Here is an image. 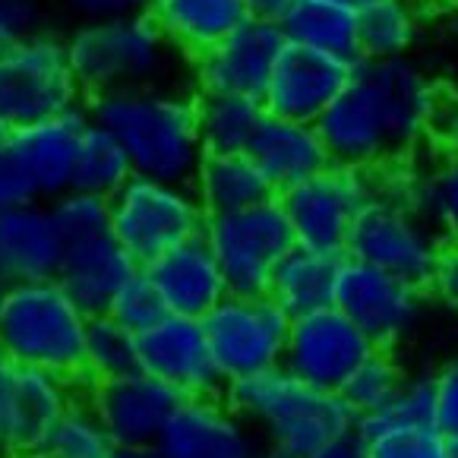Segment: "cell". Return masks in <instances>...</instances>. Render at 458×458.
I'll return each mask as SVG.
<instances>
[{
  "label": "cell",
  "instance_id": "bcb514c9",
  "mask_svg": "<svg viewBox=\"0 0 458 458\" xmlns=\"http://www.w3.org/2000/svg\"><path fill=\"white\" fill-rule=\"evenodd\" d=\"M313 458H367V445L358 439V433H354V427H351L348 433H342L338 439H332L326 449H319Z\"/></svg>",
  "mask_w": 458,
  "mask_h": 458
},
{
  "label": "cell",
  "instance_id": "9c48e42d",
  "mask_svg": "<svg viewBox=\"0 0 458 458\" xmlns=\"http://www.w3.org/2000/svg\"><path fill=\"white\" fill-rule=\"evenodd\" d=\"M379 190H383L379 171L326 165L323 171L282 190L278 206L288 218L294 243L344 257L351 225Z\"/></svg>",
  "mask_w": 458,
  "mask_h": 458
},
{
  "label": "cell",
  "instance_id": "d6986e66",
  "mask_svg": "<svg viewBox=\"0 0 458 458\" xmlns=\"http://www.w3.org/2000/svg\"><path fill=\"white\" fill-rule=\"evenodd\" d=\"M354 67L358 64L317 55V51L284 41L259 101H263L266 114L272 117L317 123L319 114L329 108L335 95L344 89V82L351 80Z\"/></svg>",
  "mask_w": 458,
  "mask_h": 458
},
{
  "label": "cell",
  "instance_id": "7dc6e473",
  "mask_svg": "<svg viewBox=\"0 0 458 458\" xmlns=\"http://www.w3.org/2000/svg\"><path fill=\"white\" fill-rule=\"evenodd\" d=\"M243 4H247V16H253V20L282 22L297 0H243Z\"/></svg>",
  "mask_w": 458,
  "mask_h": 458
},
{
  "label": "cell",
  "instance_id": "44dd1931",
  "mask_svg": "<svg viewBox=\"0 0 458 458\" xmlns=\"http://www.w3.org/2000/svg\"><path fill=\"white\" fill-rule=\"evenodd\" d=\"M142 272L162 294L165 310L177 317L202 319L228 294L222 269L202 234L158 253L152 263L142 266Z\"/></svg>",
  "mask_w": 458,
  "mask_h": 458
},
{
  "label": "cell",
  "instance_id": "681fc988",
  "mask_svg": "<svg viewBox=\"0 0 458 458\" xmlns=\"http://www.w3.org/2000/svg\"><path fill=\"white\" fill-rule=\"evenodd\" d=\"M420 4L430 7V10H437V13H445V16L458 13V0H420Z\"/></svg>",
  "mask_w": 458,
  "mask_h": 458
},
{
  "label": "cell",
  "instance_id": "d590c367",
  "mask_svg": "<svg viewBox=\"0 0 458 458\" xmlns=\"http://www.w3.org/2000/svg\"><path fill=\"white\" fill-rule=\"evenodd\" d=\"M433 427V377L424 379H404L398 395L386 408L354 420V433L360 443H370L383 430L392 427Z\"/></svg>",
  "mask_w": 458,
  "mask_h": 458
},
{
  "label": "cell",
  "instance_id": "2e32d148",
  "mask_svg": "<svg viewBox=\"0 0 458 458\" xmlns=\"http://www.w3.org/2000/svg\"><path fill=\"white\" fill-rule=\"evenodd\" d=\"M82 398L101 420L105 433L114 445L136 449V445H156L165 424L174 414L183 395H177L162 379L136 370L117 379L80 386Z\"/></svg>",
  "mask_w": 458,
  "mask_h": 458
},
{
  "label": "cell",
  "instance_id": "f35d334b",
  "mask_svg": "<svg viewBox=\"0 0 458 458\" xmlns=\"http://www.w3.org/2000/svg\"><path fill=\"white\" fill-rule=\"evenodd\" d=\"M364 445L367 458H445V439L430 424L392 427Z\"/></svg>",
  "mask_w": 458,
  "mask_h": 458
},
{
  "label": "cell",
  "instance_id": "7c38bea8",
  "mask_svg": "<svg viewBox=\"0 0 458 458\" xmlns=\"http://www.w3.org/2000/svg\"><path fill=\"white\" fill-rule=\"evenodd\" d=\"M427 288L344 257L332 307L344 313L377 348H395L424 310Z\"/></svg>",
  "mask_w": 458,
  "mask_h": 458
},
{
  "label": "cell",
  "instance_id": "74e56055",
  "mask_svg": "<svg viewBox=\"0 0 458 458\" xmlns=\"http://www.w3.org/2000/svg\"><path fill=\"white\" fill-rule=\"evenodd\" d=\"M105 313H108L114 323H121L123 329L140 335V332H146L152 323H158L168 310H165L162 294L156 291V284L148 282L146 272L136 269L133 276L114 291V297H111Z\"/></svg>",
  "mask_w": 458,
  "mask_h": 458
},
{
  "label": "cell",
  "instance_id": "cb8c5ba5",
  "mask_svg": "<svg viewBox=\"0 0 458 458\" xmlns=\"http://www.w3.org/2000/svg\"><path fill=\"white\" fill-rule=\"evenodd\" d=\"M247 156L257 162V168L272 183L276 196L282 190L301 183L303 177L323 171L329 162V152L323 146L317 123H301V121H284V117L266 114L259 123L257 136L250 142Z\"/></svg>",
  "mask_w": 458,
  "mask_h": 458
},
{
  "label": "cell",
  "instance_id": "7bdbcfd3",
  "mask_svg": "<svg viewBox=\"0 0 458 458\" xmlns=\"http://www.w3.org/2000/svg\"><path fill=\"white\" fill-rule=\"evenodd\" d=\"M29 199H32V190H29L20 165L13 162V156H10L7 148H4V142H0V216Z\"/></svg>",
  "mask_w": 458,
  "mask_h": 458
},
{
  "label": "cell",
  "instance_id": "f5cc1de1",
  "mask_svg": "<svg viewBox=\"0 0 458 458\" xmlns=\"http://www.w3.org/2000/svg\"><path fill=\"white\" fill-rule=\"evenodd\" d=\"M332 4H342V7L360 10V7H364V4H370V0H332Z\"/></svg>",
  "mask_w": 458,
  "mask_h": 458
},
{
  "label": "cell",
  "instance_id": "4dcf8cb0",
  "mask_svg": "<svg viewBox=\"0 0 458 458\" xmlns=\"http://www.w3.org/2000/svg\"><path fill=\"white\" fill-rule=\"evenodd\" d=\"M196 95V130L206 152H247L266 108L250 95L193 92Z\"/></svg>",
  "mask_w": 458,
  "mask_h": 458
},
{
  "label": "cell",
  "instance_id": "8fae6325",
  "mask_svg": "<svg viewBox=\"0 0 458 458\" xmlns=\"http://www.w3.org/2000/svg\"><path fill=\"white\" fill-rule=\"evenodd\" d=\"M291 317L269 294H225L202 317L206 342L222 383L282 364Z\"/></svg>",
  "mask_w": 458,
  "mask_h": 458
},
{
  "label": "cell",
  "instance_id": "5b68a950",
  "mask_svg": "<svg viewBox=\"0 0 458 458\" xmlns=\"http://www.w3.org/2000/svg\"><path fill=\"white\" fill-rule=\"evenodd\" d=\"M89 313L57 278L0 288V344L10 364L80 383Z\"/></svg>",
  "mask_w": 458,
  "mask_h": 458
},
{
  "label": "cell",
  "instance_id": "30bf717a",
  "mask_svg": "<svg viewBox=\"0 0 458 458\" xmlns=\"http://www.w3.org/2000/svg\"><path fill=\"white\" fill-rule=\"evenodd\" d=\"M202 241L209 243L228 294H266L276 266L294 247L278 196L250 209L206 216Z\"/></svg>",
  "mask_w": 458,
  "mask_h": 458
},
{
  "label": "cell",
  "instance_id": "ab89813d",
  "mask_svg": "<svg viewBox=\"0 0 458 458\" xmlns=\"http://www.w3.org/2000/svg\"><path fill=\"white\" fill-rule=\"evenodd\" d=\"M433 427L443 439L458 437V360L433 377Z\"/></svg>",
  "mask_w": 458,
  "mask_h": 458
},
{
  "label": "cell",
  "instance_id": "f6af8a7d",
  "mask_svg": "<svg viewBox=\"0 0 458 458\" xmlns=\"http://www.w3.org/2000/svg\"><path fill=\"white\" fill-rule=\"evenodd\" d=\"M430 140H437V146L443 148L445 156H458V92L443 95Z\"/></svg>",
  "mask_w": 458,
  "mask_h": 458
},
{
  "label": "cell",
  "instance_id": "836d02e7",
  "mask_svg": "<svg viewBox=\"0 0 458 458\" xmlns=\"http://www.w3.org/2000/svg\"><path fill=\"white\" fill-rule=\"evenodd\" d=\"M111 452H114V443L80 389V395L67 404V411L47 430L35 458H111Z\"/></svg>",
  "mask_w": 458,
  "mask_h": 458
},
{
  "label": "cell",
  "instance_id": "ba28073f",
  "mask_svg": "<svg viewBox=\"0 0 458 458\" xmlns=\"http://www.w3.org/2000/svg\"><path fill=\"white\" fill-rule=\"evenodd\" d=\"M108 209L111 234L140 269L165 250L199 237L206 225V212L190 183H168L136 174L108 196Z\"/></svg>",
  "mask_w": 458,
  "mask_h": 458
},
{
  "label": "cell",
  "instance_id": "3957f363",
  "mask_svg": "<svg viewBox=\"0 0 458 458\" xmlns=\"http://www.w3.org/2000/svg\"><path fill=\"white\" fill-rule=\"evenodd\" d=\"M225 402L259 437V458H313L354 427V414L338 392L291 377L282 364L222 389Z\"/></svg>",
  "mask_w": 458,
  "mask_h": 458
},
{
  "label": "cell",
  "instance_id": "5bb4252c",
  "mask_svg": "<svg viewBox=\"0 0 458 458\" xmlns=\"http://www.w3.org/2000/svg\"><path fill=\"white\" fill-rule=\"evenodd\" d=\"M284 47V35L278 22L247 16L237 22L222 41L190 61L193 92H222L259 98L269 82L278 55Z\"/></svg>",
  "mask_w": 458,
  "mask_h": 458
},
{
  "label": "cell",
  "instance_id": "f546056e",
  "mask_svg": "<svg viewBox=\"0 0 458 458\" xmlns=\"http://www.w3.org/2000/svg\"><path fill=\"white\" fill-rule=\"evenodd\" d=\"M379 177L383 190L398 193L449 241H458V156H445V162L424 171H402V177H392V165H386Z\"/></svg>",
  "mask_w": 458,
  "mask_h": 458
},
{
  "label": "cell",
  "instance_id": "603a6c76",
  "mask_svg": "<svg viewBox=\"0 0 458 458\" xmlns=\"http://www.w3.org/2000/svg\"><path fill=\"white\" fill-rule=\"evenodd\" d=\"M136 269L140 266L133 263V257L117 243V237L111 231H105V234L86 237V241L64 243L57 282L70 291V297L89 317H95V313L108 310L114 291Z\"/></svg>",
  "mask_w": 458,
  "mask_h": 458
},
{
  "label": "cell",
  "instance_id": "9f6ffc18",
  "mask_svg": "<svg viewBox=\"0 0 458 458\" xmlns=\"http://www.w3.org/2000/svg\"><path fill=\"white\" fill-rule=\"evenodd\" d=\"M0 142H4V136H0Z\"/></svg>",
  "mask_w": 458,
  "mask_h": 458
},
{
  "label": "cell",
  "instance_id": "b9f144b4",
  "mask_svg": "<svg viewBox=\"0 0 458 458\" xmlns=\"http://www.w3.org/2000/svg\"><path fill=\"white\" fill-rule=\"evenodd\" d=\"M57 7L70 16L73 22L86 20H105V16H121L133 13V10L146 7V0H55Z\"/></svg>",
  "mask_w": 458,
  "mask_h": 458
},
{
  "label": "cell",
  "instance_id": "db71d44e",
  "mask_svg": "<svg viewBox=\"0 0 458 458\" xmlns=\"http://www.w3.org/2000/svg\"><path fill=\"white\" fill-rule=\"evenodd\" d=\"M7 364H10V360H7V354H4V344H0V370H4Z\"/></svg>",
  "mask_w": 458,
  "mask_h": 458
},
{
  "label": "cell",
  "instance_id": "8d00e7d4",
  "mask_svg": "<svg viewBox=\"0 0 458 458\" xmlns=\"http://www.w3.org/2000/svg\"><path fill=\"white\" fill-rule=\"evenodd\" d=\"M47 206H51V218H55L61 247L111 231V209L105 196H95L73 187L64 196H57V199H51Z\"/></svg>",
  "mask_w": 458,
  "mask_h": 458
},
{
  "label": "cell",
  "instance_id": "ee69618b",
  "mask_svg": "<svg viewBox=\"0 0 458 458\" xmlns=\"http://www.w3.org/2000/svg\"><path fill=\"white\" fill-rule=\"evenodd\" d=\"M430 291L458 313V241H445L443 253H439L437 272H433Z\"/></svg>",
  "mask_w": 458,
  "mask_h": 458
},
{
  "label": "cell",
  "instance_id": "60d3db41",
  "mask_svg": "<svg viewBox=\"0 0 458 458\" xmlns=\"http://www.w3.org/2000/svg\"><path fill=\"white\" fill-rule=\"evenodd\" d=\"M45 26L41 0H0V51Z\"/></svg>",
  "mask_w": 458,
  "mask_h": 458
},
{
  "label": "cell",
  "instance_id": "52a82bcc",
  "mask_svg": "<svg viewBox=\"0 0 458 458\" xmlns=\"http://www.w3.org/2000/svg\"><path fill=\"white\" fill-rule=\"evenodd\" d=\"M449 237L392 190H379L354 218L344 257L430 291L439 253Z\"/></svg>",
  "mask_w": 458,
  "mask_h": 458
},
{
  "label": "cell",
  "instance_id": "484cf974",
  "mask_svg": "<svg viewBox=\"0 0 458 458\" xmlns=\"http://www.w3.org/2000/svg\"><path fill=\"white\" fill-rule=\"evenodd\" d=\"M342 259L344 257H338V253H323V250H310L294 243L282 257V263L276 266V272H272V282L266 294L288 317H303V313L332 307Z\"/></svg>",
  "mask_w": 458,
  "mask_h": 458
},
{
  "label": "cell",
  "instance_id": "e0dca14e",
  "mask_svg": "<svg viewBox=\"0 0 458 458\" xmlns=\"http://www.w3.org/2000/svg\"><path fill=\"white\" fill-rule=\"evenodd\" d=\"M136 344H140V370L162 379L177 395H218L225 389L202 319L165 313L158 323L136 335Z\"/></svg>",
  "mask_w": 458,
  "mask_h": 458
},
{
  "label": "cell",
  "instance_id": "7a4b0ae2",
  "mask_svg": "<svg viewBox=\"0 0 458 458\" xmlns=\"http://www.w3.org/2000/svg\"><path fill=\"white\" fill-rule=\"evenodd\" d=\"M86 114L117 136L136 177L190 183L206 148L196 130V95L162 86L123 89L86 98Z\"/></svg>",
  "mask_w": 458,
  "mask_h": 458
},
{
  "label": "cell",
  "instance_id": "277c9868",
  "mask_svg": "<svg viewBox=\"0 0 458 458\" xmlns=\"http://www.w3.org/2000/svg\"><path fill=\"white\" fill-rule=\"evenodd\" d=\"M64 45L86 98L174 82V70L181 64V55L165 38L158 22L146 13V7L76 22L64 35Z\"/></svg>",
  "mask_w": 458,
  "mask_h": 458
},
{
  "label": "cell",
  "instance_id": "ffe728a7",
  "mask_svg": "<svg viewBox=\"0 0 458 458\" xmlns=\"http://www.w3.org/2000/svg\"><path fill=\"white\" fill-rule=\"evenodd\" d=\"M82 123H86V108L47 117V121L4 136V148L20 165L29 190H32V199L51 202L73 190L76 146H80Z\"/></svg>",
  "mask_w": 458,
  "mask_h": 458
},
{
  "label": "cell",
  "instance_id": "7402d4cb",
  "mask_svg": "<svg viewBox=\"0 0 458 458\" xmlns=\"http://www.w3.org/2000/svg\"><path fill=\"white\" fill-rule=\"evenodd\" d=\"M61 269V237L51 206L29 199L0 216V288L4 284L57 278Z\"/></svg>",
  "mask_w": 458,
  "mask_h": 458
},
{
  "label": "cell",
  "instance_id": "e575fe53",
  "mask_svg": "<svg viewBox=\"0 0 458 458\" xmlns=\"http://www.w3.org/2000/svg\"><path fill=\"white\" fill-rule=\"evenodd\" d=\"M402 386H404V370L395 360V354L389 348H377L360 360L358 370L351 373L348 383L338 389V395H342V402L348 404L354 420H358L364 414L386 408L398 395Z\"/></svg>",
  "mask_w": 458,
  "mask_h": 458
},
{
  "label": "cell",
  "instance_id": "4316f807",
  "mask_svg": "<svg viewBox=\"0 0 458 458\" xmlns=\"http://www.w3.org/2000/svg\"><path fill=\"white\" fill-rule=\"evenodd\" d=\"M190 187L206 216L250 209L276 196L272 183L247 152H206Z\"/></svg>",
  "mask_w": 458,
  "mask_h": 458
},
{
  "label": "cell",
  "instance_id": "9a60e30c",
  "mask_svg": "<svg viewBox=\"0 0 458 458\" xmlns=\"http://www.w3.org/2000/svg\"><path fill=\"white\" fill-rule=\"evenodd\" d=\"M80 395V383L35 367L7 364L0 370V439L10 458H35L47 430Z\"/></svg>",
  "mask_w": 458,
  "mask_h": 458
},
{
  "label": "cell",
  "instance_id": "d6a6232c",
  "mask_svg": "<svg viewBox=\"0 0 458 458\" xmlns=\"http://www.w3.org/2000/svg\"><path fill=\"white\" fill-rule=\"evenodd\" d=\"M140 370V344L136 332L123 329L108 313H95L86 323L82 338V370L80 386L101 383V379H117Z\"/></svg>",
  "mask_w": 458,
  "mask_h": 458
},
{
  "label": "cell",
  "instance_id": "f907efd6",
  "mask_svg": "<svg viewBox=\"0 0 458 458\" xmlns=\"http://www.w3.org/2000/svg\"><path fill=\"white\" fill-rule=\"evenodd\" d=\"M445 458H458V437L445 439Z\"/></svg>",
  "mask_w": 458,
  "mask_h": 458
},
{
  "label": "cell",
  "instance_id": "d4e9b609",
  "mask_svg": "<svg viewBox=\"0 0 458 458\" xmlns=\"http://www.w3.org/2000/svg\"><path fill=\"white\" fill-rule=\"evenodd\" d=\"M146 13L187 61L209 51L237 22L247 20L243 0H146Z\"/></svg>",
  "mask_w": 458,
  "mask_h": 458
},
{
  "label": "cell",
  "instance_id": "83f0119b",
  "mask_svg": "<svg viewBox=\"0 0 458 458\" xmlns=\"http://www.w3.org/2000/svg\"><path fill=\"white\" fill-rule=\"evenodd\" d=\"M278 26H282L288 45L307 47V51L338 57L348 64H360L358 16L351 7L332 4V0H297Z\"/></svg>",
  "mask_w": 458,
  "mask_h": 458
},
{
  "label": "cell",
  "instance_id": "c3c4849f",
  "mask_svg": "<svg viewBox=\"0 0 458 458\" xmlns=\"http://www.w3.org/2000/svg\"><path fill=\"white\" fill-rule=\"evenodd\" d=\"M111 458H162V452L156 445H136V449H123V445H114Z\"/></svg>",
  "mask_w": 458,
  "mask_h": 458
},
{
  "label": "cell",
  "instance_id": "8992f818",
  "mask_svg": "<svg viewBox=\"0 0 458 458\" xmlns=\"http://www.w3.org/2000/svg\"><path fill=\"white\" fill-rule=\"evenodd\" d=\"M86 108L64 35L35 29L0 51V136Z\"/></svg>",
  "mask_w": 458,
  "mask_h": 458
},
{
  "label": "cell",
  "instance_id": "6da1fadb",
  "mask_svg": "<svg viewBox=\"0 0 458 458\" xmlns=\"http://www.w3.org/2000/svg\"><path fill=\"white\" fill-rule=\"evenodd\" d=\"M439 101V82L411 55L360 61L317 130L332 165L377 171L404 162L430 140Z\"/></svg>",
  "mask_w": 458,
  "mask_h": 458
},
{
  "label": "cell",
  "instance_id": "11a10c76",
  "mask_svg": "<svg viewBox=\"0 0 458 458\" xmlns=\"http://www.w3.org/2000/svg\"><path fill=\"white\" fill-rule=\"evenodd\" d=\"M0 458H10V452H7V445H4V439H0Z\"/></svg>",
  "mask_w": 458,
  "mask_h": 458
},
{
  "label": "cell",
  "instance_id": "f1b7e54d",
  "mask_svg": "<svg viewBox=\"0 0 458 458\" xmlns=\"http://www.w3.org/2000/svg\"><path fill=\"white\" fill-rule=\"evenodd\" d=\"M358 16L360 61H389L418 47L424 35V4L420 0H370Z\"/></svg>",
  "mask_w": 458,
  "mask_h": 458
},
{
  "label": "cell",
  "instance_id": "816d5d0a",
  "mask_svg": "<svg viewBox=\"0 0 458 458\" xmlns=\"http://www.w3.org/2000/svg\"><path fill=\"white\" fill-rule=\"evenodd\" d=\"M449 35H452V45L458 51V13H452V22H449Z\"/></svg>",
  "mask_w": 458,
  "mask_h": 458
},
{
  "label": "cell",
  "instance_id": "ac0fdd59",
  "mask_svg": "<svg viewBox=\"0 0 458 458\" xmlns=\"http://www.w3.org/2000/svg\"><path fill=\"white\" fill-rule=\"evenodd\" d=\"M156 449L162 458H259V437L218 392L181 398Z\"/></svg>",
  "mask_w": 458,
  "mask_h": 458
},
{
  "label": "cell",
  "instance_id": "4fadbf2b",
  "mask_svg": "<svg viewBox=\"0 0 458 458\" xmlns=\"http://www.w3.org/2000/svg\"><path fill=\"white\" fill-rule=\"evenodd\" d=\"M370 351H377V344L338 307H323L291 317L282 367L317 389L338 392Z\"/></svg>",
  "mask_w": 458,
  "mask_h": 458
},
{
  "label": "cell",
  "instance_id": "1f68e13d",
  "mask_svg": "<svg viewBox=\"0 0 458 458\" xmlns=\"http://www.w3.org/2000/svg\"><path fill=\"white\" fill-rule=\"evenodd\" d=\"M130 177H133V168H130V158L117 136L86 114V123L80 130V146H76L73 187L108 199Z\"/></svg>",
  "mask_w": 458,
  "mask_h": 458
}]
</instances>
